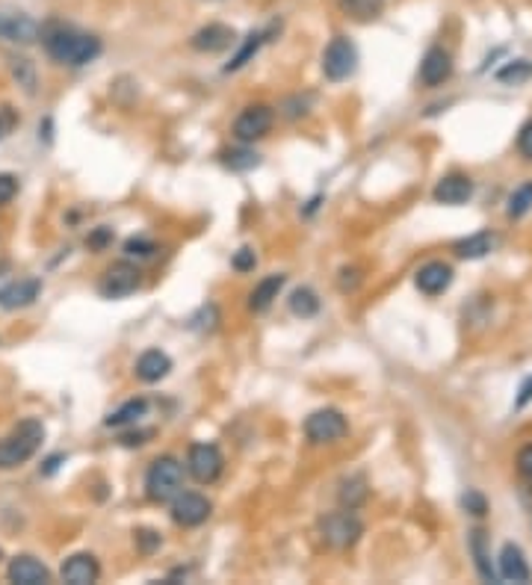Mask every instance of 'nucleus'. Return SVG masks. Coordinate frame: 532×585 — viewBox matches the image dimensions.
<instances>
[{"mask_svg": "<svg viewBox=\"0 0 532 585\" xmlns=\"http://www.w3.org/2000/svg\"><path fill=\"white\" fill-rule=\"evenodd\" d=\"M44 51L51 53V60L71 65V69H80V65L98 60L101 39L92 33L71 30V27H57V30L44 36Z\"/></svg>", "mask_w": 532, "mask_h": 585, "instance_id": "f257e3e1", "label": "nucleus"}, {"mask_svg": "<svg viewBox=\"0 0 532 585\" xmlns=\"http://www.w3.org/2000/svg\"><path fill=\"white\" fill-rule=\"evenodd\" d=\"M44 438V426L39 420H21L12 432L0 441V470H12L21 467L24 461H30L36 450L42 447Z\"/></svg>", "mask_w": 532, "mask_h": 585, "instance_id": "f03ea898", "label": "nucleus"}, {"mask_svg": "<svg viewBox=\"0 0 532 585\" xmlns=\"http://www.w3.org/2000/svg\"><path fill=\"white\" fill-rule=\"evenodd\" d=\"M183 488V467L178 459L172 455H163L149 467V476H145V494H149L154 503H169L175 500Z\"/></svg>", "mask_w": 532, "mask_h": 585, "instance_id": "7ed1b4c3", "label": "nucleus"}, {"mask_svg": "<svg viewBox=\"0 0 532 585\" xmlns=\"http://www.w3.org/2000/svg\"><path fill=\"white\" fill-rule=\"evenodd\" d=\"M319 532H323V541L328 547H335V550H350L352 544H358V538L364 535V524L352 512H332L328 517H323Z\"/></svg>", "mask_w": 532, "mask_h": 585, "instance_id": "20e7f679", "label": "nucleus"}, {"mask_svg": "<svg viewBox=\"0 0 532 585\" xmlns=\"http://www.w3.org/2000/svg\"><path fill=\"white\" fill-rule=\"evenodd\" d=\"M355 69H358V48L352 45V39L335 36L323 53V74L332 83H341L350 77V74H355Z\"/></svg>", "mask_w": 532, "mask_h": 585, "instance_id": "39448f33", "label": "nucleus"}, {"mask_svg": "<svg viewBox=\"0 0 532 585\" xmlns=\"http://www.w3.org/2000/svg\"><path fill=\"white\" fill-rule=\"evenodd\" d=\"M346 432H350V423H346V417L341 411H335V408L314 411L305 420V435L310 443H335V441H341Z\"/></svg>", "mask_w": 532, "mask_h": 585, "instance_id": "423d86ee", "label": "nucleus"}, {"mask_svg": "<svg viewBox=\"0 0 532 585\" xmlns=\"http://www.w3.org/2000/svg\"><path fill=\"white\" fill-rule=\"evenodd\" d=\"M187 467L192 473V479L201 482V485H210V482H216L219 476H222L225 459H222V452H219V447H214V443H192Z\"/></svg>", "mask_w": 532, "mask_h": 585, "instance_id": "0eeeda50", "label": "nucleus"}, {"mask_svg": "<svg viewBox=\"0 0 532 585\" xmlns=\"http://www.w3.org/2000/svg\"><path fill=\"white\" fill-rule=\"evenodd\" d=\"M136 287H140V269L133 264H127V260H118V264L109 266L104 278H101V296H104V299H125Z\"/></svg>", "mask_w": 532, "mask_h": 585, "instance_id": "6e6552de", "label": "nucleus"}, {"mask_svg": "<svg viewBox=\"0 0 532 585\" xmlns=\"http://www.w3.org/2000/svg\"><path fill=\"white\" fill-rule=\"evenodd\" d=\"M42 36L39 21L27 12H15V9H0V39L15 42V45H33Z\"/></svg>", "mask_w": 532, "mask_h": 585, "instance_id": "1a4fd4ad", "label": "nucleus"}, {"mask_svg": "<svg viewBox=\"0 0 532 585\" xmlns=\"http://www.w3.org/2000/svg\"><path fill=\"white\" fill-rule=\"evenodd\" d=\"M272 122H275V116L270 107H263V104L246 107L234 122V136L240 139V142H254V139H263L270 134Z\"/></svg>", "mask_w": 532, "mask_h": 585, "instance_id": "9d476101", "label": "nucleus"}, {"mask_svg": "<svg viewBox=\"0 0 532 585\" xmlns=\"http://www.w3.org/2000/svg\"><path fill=\"white\" fill-rule=\"evenodd\" d=\"M210 517V503L201 494H181L172 500V520H175L178 526H201L205 520Z\"/></svg>", "mask_w": 532, "mask_h": 585, "instance_id": "9b49d317", "label": "nucleus"}, {"mask_svg": "<svg viewBox=\"0 0 532 585\" xmlns=\"http://www.w3.org/2000/svg\"><path fill=\"white\" fill-rule=\"evenodd\" d=\"M39 293H42L39 278H21V281L0 287V308H6V311L27 308V305H33L39 299Z\"/></svg>", "mask_w": 532, "mask_h": 585, "instance_id": "f8f14e48", "label": "nucleus"}, {"mask_svg": "<svg viewBox=\"0 0 532 585\" xmlns=\"http://www.w3.org/2000/svg\"><path fill=\"white\" fill-rule=\"evenodd\" d=\"M189 45L198 53H222L234 45V30L228 24H207L192 36Z\"/></svg>", "mask_w": 532, "mask_h": 585, "instance_id": "ddd939ff", "label": "nucleus"}, {"mask_svg": "<svg viewBox=\"0 0 532 585\" xmlns=\"http://www.w3.org/2000/svg\"><path fill=\"white\" fill-rule=\"evenodd\" d=\"M6 577L15 585H44L51 580V573L39 559H33V556H15V559L9 562Z\"/></svg>", "mask_w": 532, "mask_h": 585, "instance_id": "4468645a", "label": "nucleus"}, {"mask_svg": "<svg viewBox=\"0 0 532 585\" xmlns=\"http://www.w3.org/2000/svg\"><path fill=\"white\" fill-rule=\"evenodd\" d=\"M453 74V57L444 48H429L423 62H420V80L423 86H441Z\"/></svg>", "mask_w": 532, "mask_h": 585, "instance_id": "2eb2a0df", "label": "nucleus"}, {"mask_svg": "<svg viewBox=\"0 0 532 585\" xmlns=\"http://www.w3.org/2000/svg\"><path fill=\"white\" fill-rule=\"evenodd\" d=\"M471 195H473V181L467 178V175H447V178L438 181L432 199L438 204H449V207H455V204H464Z\"/></svg>", "mask_w": 532, "mask_h": 585, "instance_id": "dca6fc26", "label": "nucleus"}, {"mask_svg": "<svg viewBox=\"0 0 532 585\" xmlns=\"http://www.w3.org/2000/svg\"><path fill=\"white\" fill-rule=\"evenodd\" d=\"M98 577H101V568L92 553H77L62 565V580L69 585H92Z\"/></svg>", "mask_w": 532, "mask_h": 585, "instance_id": "f3484780", "label": "nucleus"}, {"mask_svg": "<svg viewBox=\"0 0 532 585\" xmlns=\"http://www.w3.org/2000/svg\"><path fill=\"white\" fill-rule=\"evenodd\" d=\"M415 281H417V290H423L426 296H438L453 284V266L441 264V260H432V264L420 266Z\"/></svg>", "mask_w": 532, "mask_h": 585, "instance_id": "a211bd4d", "label": "nucleus"}, {"mask_svg": "<svg viewBox=\"0 0 532 585\" xmlns=\"http://www.w3.org/2000/svg\"><path fill=\"white\" fill-rule=\"evenodd\" d=\"M169 370H172V358L166 355V352H160V349L142 352L140 361H136V376H140L142 382H149V385L160 382V378H166Z\"/></svg>", "mask_w": 532, "mask_h": 585, "instance_id": "6ab92c4d", "label": "nucleus"}, {"mask_svg": "<svg viewBox=\"0 0 532 585\" xmlns=\"http://www.w3.org/2000/svg\"><path fill=\"white\" fill-rule=\"evenodd\" d=\"M500 577L506 582H529V565L520 553V547L506 544L500 553Z\"/></svg>", "mask_w": 532, "mask_h": 585, "instance_id": "aec40b11", "label": "nucleus"}, {"mask_svg": "<svg viewBox=\"0 0 532 585\" xmlns=\"http://www.w3.org/2000/svg\"><path fill=\"white\" fill-rule=\"evenodd\" d=\"M284 281H287V278H284V275H266L263 281L252 290V296H249V308H252L254 313L270 311V308H272V302L278 299V293H281Z\"/></svg>", "mask_w": 532, "mask_h": 585, "instance_id": "412c9836", "label": "nucleus"}, {"mask_svg": "<svg viewBox=\"0 0 532 585\" xmlns=\"http://www.w3.org/2000/svg\"><path fill=\"white\" fill-rule=\"evenodd\" d=\"M337 6H341V12L346 18H352V21H375L382 12H384V0H337Z\"/></svg>", "mask_w": 532, "mask_h": 585, "instance_id": "4be33fe9", "label": "nucleus"}, {"mask_svg": "<svg viewBox=\"0 0 532 585\" xmlns=\"http://www.w3.org/2000/svg\"><path fill=\"white\" fill-rule=\"evenodd\" d=\"M266 36H270V30H258V33L252 30L249 36H246L243 45H240V51H237V53H234V60L225 65V71H228V74H231V71H240L243 65L249 62V60L254 57V53L261 51V45L266 42Z\"/></svg>", "mask_w": 532, "mask_h": 585, "instance_id": "5701e85b", "label": "nucleus"}, {"mask_svg": "<svg viewBox=\"0 0 532 585\" xmlns=\"http://www.w3.org/2000/svg\"><path fill=\"white\" fill-rule=\"evenodd\" d=\"M491 246H494V237L488 234V231H480V234L462 240V243L455 246V255H458V257H467V260H476V257H485V255H488Z\"/></svg>", "mask_w": 532, "mask_h": 585, "instance_id": "b1692460", "label": "nucleus"}, {"mask_svg": "<svg viewBox=\"0 0 532 585\" xmlns=\"http://www.w3.org/2000/svg\"><path fill=\"white\" fill-rule=\"evenodd\" d=\"M145 408H149V402L145 399H131V402H125L122 408H116L113 414L107 417V426H113V429H118V426H127L133 420H140V417L145 414Z\"/></svg>", "mask_w": 532, "mask_h": 585, "instance_id": "393cba45", "label": "nucleus"}, {"mask_svg": "<svg viewBox=\"0 0 532 585\" xmlns=\"http://www.w3.org/2000/svg\"><path fill=\"white\" fill-rule=\"evenodd\" d=\"M290 311L296 313V317H302V320L314 317V313L319 311L317 293L308 290V287H299V290H293V296H290Z\"/></svg>", "mask_w": 532, "mask_h": 585, "instance_id": "a878e982", "label": "nucleus"}, {"mask_svg": "<svg viewBox=\"0 0 532 585\" xmlns=\"http://www.w3.org/2000/svg\"><path fill=\"white\" fill-rule=\"evenodd\" d=\"M364 500H367V482H364V476H352V479H346L343 485H341V506L343 508L355 512V508L361 506Z\"/></svg>", "mask_w": 532, "mask_h": 585, "instance_id": "bb28decb", "label": "nucleus"}, {"mask_svg": "<svg viewBox=\"0 0 532 585\" xmlns=\"http://www.w3.org/2000/svg\"><path fill=\"white\" fill-rule=\"evenodd\" d=\"M9 69H12V77L18 80V86H24L27 95L36 92V69L27 57H12L9 60Z\"/></svg>", "mask_w": 532, "mask_h": 585, "instance_id": "cd10ccee", "label": "nucleus"}, {"mask_svg": "<svg viewBox=\"0 0 532 585\" xmlns=\"http://www.w3.org/2000/svg\"><path fill=\"white\" fill-rule=\"evenodd\" d=\"M222 163L234 172H246V169H254V166L261 163V157L254 154L252 148H231V151L222 154Z\"/></svg>", "mask_w": 532, "mask_h": 585, "instance_id": "c85d7f7f", "label": "nucleus"}, {"mask_svg": "<svg viewBox=\"0 0 532 585\" xmlns=\"http://www.w3.org/2000/svg\"><path fill=\"white\" fill-rule=\"evenodd\" d=\"M471 550L476 556V568H480L482 580L494 582V568H491V559H488V550H485V532L482 529H476L473 538H471Z\"/></svg>", "mask_w": 532, "mask_h": 585, "instance_id": "c756f323", "label": "nucleus"}, {"mask_svg": "<svg viewBox=\"0 0 532 585\" xmlns=\"http://www.w3.org/2000/svg\"><path fill=\"white\" fill-rule=\"evenodd\" d=\"M529 77H532V62H529V60H515V62H509L506 69L497 71V80H500V83H509V86L527 83Z\"/></svg>", "mask_w": 532, "mask_h": 585, "instance_id": "7c9ffc66", "label": "nucleus"}, {"mask_svg": "<svg viewBox=\"0 0 532 585\" xmlns=\"http://www.w3.org/2000/svg\"><path fill=\"white\" fill-rule=\"evenodd\" d=\"M529 207H532V181L512 192V199H509V216H512V219H520Z\"/></svg>", "mask_w": 532, "mask_h": 585, "instance_id": "2f4dec72", "label": "nucleus"}, {"mask_svg": "<svg viewBox=\"0 0 532 585\" xmlns=\"http://www.w3.org/2000/svg\"><path fill=\"white\" fill-rule=\"evenodd\" d=\"M15 192H18V178H15V175L4 172V175H0V207L12 201Z\"/></svg>", "mask_w": 532, "mask_h": 585, "instance_id": "473e14b6", "label": "nucleus"}, {"mask_svg": "<svg viewBox=\"0 0 532 585\" xmlns=\"http://www.w3.org/2000/svg\"><path fill=\"white\" fill-rule=\"evenodd\" d=\"M254 264H258V257H254L252 248H240V252L234 255V269H237V272H249V269H254Z\"/></svg>", "mask_w": 532, "mask_h": 585, "instance_id": "72a5a7b5", "label": "nucleus"}, {"mask_svg": "<svg viewBox=\"0 0 532 585\" xmlns=\"http://www.w3.org/2000/svg\"><path fill=\"white\" fill-rule=\"evenodd\" d=\"M518 151L527 157V160H532V122H527L524 127H520L518 134Z\"/></svg>", "mask_w": 532, "mask_h": 585, "instance_id": "f704fd0d", "label": "nucleus"}, {"mask_svg": "<svg viewBox=\"0 0 532 585\" xmlns=\"http://www.w3.org/2000/svg\"><path fill=\"white\" fill-rule=\"evenodd\" d=\"M136 541H140V547L145 553H151L154 547H160V535L151 532V529H140V532H136Z\"/></svg>", "mask_w": 532, "mask_h": 585, "instance_id": "c9c22d12", "label": "nucleus"}, {"mask_svg": "<svg viewBox=\"0 0 532 585\" xmlns=\"http://www.w3.org/2000/svg\"><path fill=\"white\" fill-rule=\"evenodd\" d=\"M15 127V113L12 107H0V139H6Z\"/></svg>", "mask_w": 532, "mask_h": 585, "instance_id": "e433bc0d", "label": "nucleus"}, {"mask_svg": "<svg viewBox=\"0 0 532 585\" xmlns=\"http://www.w3.org/2000/svg\"><path fill=\"white\" fill-rule=\"evenodd\" d=\"M518 470H520V476L532 482V447L520 450V455H518Z\"/></svg>", "mask_w": 532, "mask_h": 585, "instance_id": "4c0bfd02", "label": "nucleus"}, {"mask_svg": "<svg viewBox=\"0 0 532 585\" xmlns=\"http://www.w3.org/2000/svg\"><path fill=\"white\" fill-rule=\"evenodd\" d=\"M462 503H464L467 512H473V515H485V512H488V506H485V500H482L480 494H473V491H471V494H467V497L462 500Z\"/></svg>", "mask_w": 532, "mask_h": 585, "instance_id": "58836bf2", "label": "nucleus"}, {"mask_svg": "<svg viewBox=\"0 0 532 585\" xmlns=\"http://www.w3.org/2000/svg\"><path fill=\"white\" fill-rule=\"evenodd\" d=\"M127 255H140V257H149L154 252V243H149V240H131V243L125 246Z\"/></svg>", "mask_w": 532, "mask_h": 585, "instance_id": "ea45409f", "label": "nucleus"}, {"mask_svg": "<svg viewBox=\"0 0 532 585\" xmlns=\"http://www.w3.org/2000/svg\"><path fill=\"white\" fill-rule=\"evenodd\" d=\"M532 402V378H527L524 382V387H520V396H518V408H524V405H529Z\"/></svg>", "mask_w": 532, "mask_h": 585, "instance_id": "a19ab883", "label": "nucleus"}, {"mask_svg": "<svg viewBox=\"0 0 532 585\" xmlns=\"http://www.w3.org/2000/svg\"><path fill=\"white\" fill-rule=\"evenodd\" d=\"M107 240H109V231H98V234L92 237V246H104Z\"/></svg>", "mask_w": 532, "mask_h": 585, "instance_id": "79ce46f5", "label": "nucleus"}]
</instances>
